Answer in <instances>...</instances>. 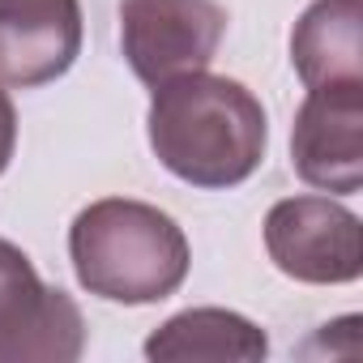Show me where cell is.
Returning <instances> with one entry per match:
<instances>
[{"instance_id":"cell-1","label":"cell","mask_w":363,"mask_h":363,"mask_svg":"<svg viewBox=\"0 0 363 363\" xmlns=\"http://www.w3.org/2000/svg\"><path fill=\"white\" fill-rule=\"evenodd\" d=\"M154 158L193 189H235L265 162L269 124L261 99L218 73H184L154 86L145 116Z\"/></svg>"},{"instance_id":"cell-4","label":"cell","mask_w":363,"mask_h":363,"mask_svg":"<svg viewBox=\"0 0 363 363\" xmlns=\"http://www.w3.org/2000/svg\"><path fill=\"white\" fill-rule=\"evenodd\" d=\"M86 350V320L69 291L48 286L35 261L0 240V363H73Z\"/></svg>"},{"instance_id":"cell-10","label":"cell","mask_w":363,"mask_h":363,"mask_svg":"<svg viewBox=\"0 0 363 363\" xmlns=\"http://www.w3.org/2000/svg\"><path fill=\"white\" fill-rule=\"evenodd\" d=\"M13 150H18V111H13L9 90L0 86V175H5V167H9V158H13Z\"/></svg>"},{"instance_id":"cell-9","label":"cell","mask_w":363,"mask_h":363,"mask_svg":"<svg viewBox=\"0 0 363 363\" xmlns=\"http://www.w3.org/2000/svg\"><path fill=\"white\" fill-rule=\"evenodd\" d=\"M269 337L227 308H189L145 337V359H265Z\"/></svg>"},{"instance_id":"cell-8","label":"cell","mask_w":363,"mask_h":363,"mask_svg":"<svg viewBox=\"0 0 363 363\" xmlns=\"http://www.w3.org/2000/svg\"><path fill=\"white\" fill-rule=\"evenodd\" d=\"M303 90L363 86V0H312L291 35Z\"/></svg>"},{"instance_id":"cell-6","label":"cell","mask_w":363,"mask_h":363,"mask_svg":"<svg viewBox=\"0 0 363 363\" xmlns=\"http://www.w3.org/2000/svg\"><path fill=\"white\" fill-rule=\"evenodd\" d=\"M291 162L320 193L354 197L363 189V86L308 90L291 128Z\"/></svg>"},{"instance_id":"cell-7","label":"cell","mask_w":363,"mask_h":363,"mask_svg":"<svg viewBox=\"0 0 363 363\" xmlns=\"http://www.w3.org/2000/svg\"><path fill=\"white\" fill-rule=\"evenodd\" d=\"M82 56L77 0H0V86L35 90Z\"/></svg>"},{"instance_id":"cell-5","label":"cell","mask_w":363,"mask_h":363,"mask_svg":"<svg viewBox=\"0 0 363 363\" xmlns=\"http://www.w3.org/2000/svg\"><path fill=\"white\" fill-rule=\"evenodd\" d=\"M265 252L308 286H346L363 274V227L329 197H286L265 214Z\"/></svg>"},{"instance_id":"cell-3","label":"cell","mask_w":363,"mask_h":363,"mask_svg":"<svg viewBox=\"0 0 363 363\" xmlns=\"http://www.w3.org/2000/svg\"><path fill=\"white\" fill-rule=\"evenodd\" d=\"M227 35L218 0H120V48L150 90L210 69Z\"/></svg>"},{"instance_id":"cell-2","label":"cell","mask_w":363,"mask_h":363,"mask_svg":"<svg viewBox=\"0 0 363 363\" xmlns=\"http://www.w3.org/2000/svg\"><path fill=\"white\" fill-rule=\"evenodd\" d=\"M77 282L107 303H162L189 278L193 252L171 214L128 197L86 206L69 227Z\"/></svg>"}]
</instances>
